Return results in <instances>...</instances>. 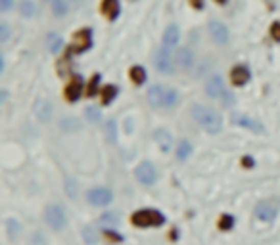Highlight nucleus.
Here are the masks:
<instances>
[{
    "label": "nucleus",
    "mask_w": 280,
    "mask_h": 245,
    "mask_svg": "<svg viewBox=\"0 0 280 245\" xmlns=\"http://www.w3.org/2000/svg\"><path fill=\"white\" fill-rule=\"evenodd\" d=\"M234 121H236L240 127H246V128H249V130H253V132H263V125L257 123V121H253V119L246 117V115H236Z\"/></svg>",
    "instance_id": "obj_17"
},
{
    "label": "nucleus",
    "mask_w": 280,
    "mask_h": 245,
    "mask_svg": "<svg viewBox=\"0 0 280 245\" xmlns=\"http://www.w3.org/2000/svg\"><path fill=\"white\" fill-rule=\"evenodd\" d=\"M90 46H92V31L90 29H81V31H77L73 35V42L69 50L77 52V54H83Z\"/></svg>",
    "instance_id": "obj_7"
},
{
    "label": "nucleus",
    "mask_w": 280,
    "mask_h": 245,
    "mask_svg": "<svg viewBox=\"0 0 280 245\" xmlns=\"http://www.w3.org/2000/svg\"><path fill=\"white\" fill-rule=\"evenodd\" d=\"M87 117H88V121H100V111L96 110V107H88L87 110Z\"/></svg>",
    "instance_id": "obj_34"
},
{
    "label": "nucleus",
    "mask_w": 280,
    "mask_h": 245,
    "mask_svg": "<svg viewBox=\"0 0 280 245\" xmlns=\"http://www.w3.org/2000/svg\"><path fill=\"white\" fill-rule=\"evenodd\" d=\"M154 65H156V69L160 73H169L175 71V65H173V58H171V52H169V46H163L160 48L156 54H154Z\"/></svg>",
    "instance_id": "obj_6"
},
{
    "label": "nucleus",
    "mask_w": 280,
    "mask_h": 245,
    "mask_svg": "<svg viewBox=\"0 0 280 245\" xmlns=\"http://www.w3.org/2000/svg\"><path fill=\"white\" fill-rule=\"evenodd\" d=\"M69 69H71V62H69V54H65V58H62L60 64H58V73L64 77V75H67Z\"/></svg>",
    "instance_id": "obj_26"
},
{
    "label": "nucleus",
    "mask_w": 280,
    "mask_h": 245,
    "mask_svg": "<svg viewBox=\"0 0 280 245\" xmlns=\"http://www.w3.org/2000/svg\"><path fill=\"white\" fill-rule=\"evenodd\" d=\"M271 37L276 42H280V21H274V23L271 25Z\"/></svg>",
    "instance_id": "obj_33"
},
{
    "label": "nucleus",
    "mask_w": 280,
    "mask_h": 245,
    "mask_svg": "<svg viewBox=\"0 0 280 245\" xmlns=\"http://www.w3.org/2000/svg\"><path fill=\"white\" fill-rule=\"evenodd\" d=\"M209 33H211L213 40L219 42V44H224V42L228 40V29H226L221 21H211V23H209Z\"/></svg>",
    "instance_id": "obj_14"
},
{
    "label": "nucleus",
    "mask_w": 280,
    "mask_h": 245,
    "mask_svg": "<svg viewBox=\"0 0 280 245\" xmlns=\"http://www.w3.org/2000/svg\"><path fill=\"white\" fill-rule=\"evenodd\" d=\"M129 75H131V80H133L135 85H142L146 80V69L142 65H135V67L129 71Z\"/></svg>",
    "instance_id": "obj_21"
},
{
    "label": "nucleus",
    "mask_w": 280,
    "mask_h": 245,
    "mask_svg": "<svg viewBox=\"0 0 280 245\" xmlns=\"http://www.w3.org/2000/svg\"><path fill=\"white\" fill-rule=\"evenodd\" d=\"M102 222H104V224H112V226H115V224L119 222V219H117V214L115 213H106V214H102Z\"/></svg>",
    "instance_id": "obj_31"
},
{
    "label": "nucleus",
    "mask_w": 280,
    "mask_h": 245,
    "mask_svg": "<svg viewBox=\"0 0 280 245\" xmlns=\"http://www.w3.org/2000/svg\"><path fill=\"white\" fill-rule=\"evenodd\" d=\"M251 79V73L246 65H234L231 71V80L232 85H236V87H244L248 80Z\"/></svg>",
    "instance_id": "obj_11"
},
{
    "label": "nucleus",
    "mask_w": 280,
    "mask_h": 245,
    "mask_svg": "<svg viewBox=\"0 0 280 245\" xmlns=\"http://www.w3.org/2000/svg\"><path fill=\"white\" fill-rule=\"evenodd\" d=\"M148 102L154 107H173L179 102V92L173 88H163L160 85H154L148 90Z\"/></svg>",
    "instance_id": "obj_2"
},
{
    "label": "nucleus",
    "mask_w": 280,
    "mask_h": 245,
    "mask_svg": "<svg viewBox=\"0 0 280 245\" xmlns=\"http://www.w3.org/2000/svg\"><path fill=\"white\" fill-rule=\"evenodd\" d=\"M154 138L158 140L161 151H169V148H171V134H169V130L160 128V130H156V132H154Z\"/></svg>",
    "instance_id": "obj_19"
},
{
    "label": "nucleus",
    "mask_w": 280,
    "mask_h": 245,
    "mask_svg": "<svg viewBox=\"0 0 280 245\" xmlns=\"http://www.w3.org/2000/svg\"><path fill=\"white\" fill-rule=\"evenodd\" d=\"M87 198L94 205H108V203H112L113 194L108 188H92V190L88 192Z\"/></svg>",
    "instance_id": "obj_10"
},
{
    "label": "nucleus",
    "mask_w": 280,
    "mask_h": 245,
    "mask_svg": "<svg viewBox=\"0 0 280 245\" xmlns=\"http://www.w3.org/2000/svg\"><path fill=\"white\" fill-rule=\"evenodd\" d=\"M6 230H8V237H10V239H16L17 232H19V224H17L14 219H8V221H6Z\"/></svg>",
    "instance_id": "obj_24"
},
{
    "label": "nucleus",
    "mask_w": 280,
    "mask_h": 245,
    "mask_svg": "<svg viewBox=\"0 0 280 245\" xmlns=\"http://www.w3.org/2000/svg\"><path fill=\"white\" fill-rule=\"evenodd\" d=\"M46 44H48V50L52 54H58L60 50H62V39L58 37V35H48V39H46Z\"/></svg>",
    "instance_id": "obj_23"
},
{
    "label": "nucleus",
    "mask_w": 280,
    "mask_h": 245,
    "mask_svg": "<svg viewBox=\"0 0 280 245\" xmlns=\"http://www.w3.org/2000/svg\"><path fill=\"white\" fill-rule=\"evenodd\" d=\"M52 8H54V14H56V16H65V14H67V4H65L64 0H54Z\"/></svg>",
    "instance_id": "obj_28"
},
{
    "label": "nucleus",
    "mask_w": 280,
    "mask_h": 245,
    "mask_svg": "<svg viewBox=\"0 0 280 245\" xmlns=\"http://www.w3.org/2000/svg\"><path fill=\"white\" fill-rule=\"evenodd\" d=\"M190 4H192L194 8H203V0H190Z\"/></svg>",
    "instance_id": "obj_38"
},
{
    "label": "nucleus",
    "mask_w": 280,
    "mask_h": 245,
    "mask_svg": "<svg viewBox=\"0 0 280 245\" xmlns=\"http://www.w3.org/2000/svg\"><path fill=\"white\" fill-rule=\"evenodd\" d=\"M192 62H194V56H192V52H190L188 48H183V50H179V52H176V64L181 65V67L188 69V67L192 65Z\"/></svg>",
    "instance_id": "obj_18"
},
{
    "label": "nucleus",
    "mask_w": 280,
    "mask_h": 245,
    "mask_svg": "<svg viewBox=\"0 0 280 245\" xmlns=\"http://www.w3.org/2000/svg\"><path fill=\"white\" fill-rule=\"evenodd\" d=\"M8 39H10L8 25H6V23H0V42H6Z\"/></svg>",
    "instance_id": "obj_35"
},
{
    "label": "nucleus",
    "mask_w": 280,
    "mask_h": 245,
    "mask_svg": "<svg viewBox=\"0 0 280 245\" xmlns=\"http://www.w3.org/2000/svg\"><path fill=\"white\" fill-rule=\"evenodd\" d=\"M192 115L201 127L206 128L208 132H211V134L219 132L221 127H223V119H221V115H219L215 110H211V107H206V105H194Z\"/></svg>",
    "instance_id": "obj_1"
},
{
    "label": "nucleus",
    "mask_w": 280,
    "mask_h": 245,
    "mask_svg": "<svg viewBox=\"0 0 280 245\" xmlns=\"http://www.w3.org/2000/svg\"><path fill=\"white\" fill-rule=\"evenodd\" d=\"M106 134L110 136V142L115 144V140H117V138H115V123H113V121H110V125H108V130H106Z\"/></svg>",
    "instance_id": "obj_36"
},
{
    "label": "nucleus",
    "mask_w": 280,
    "mask_h": 245,
    "mask_svg": "<svg viewBox=\"0 0 280 245\" xmlns=\"http://www.w3.org/2000/svg\"><path fill=\"white\" fill-rule=\"evenodd\" d=\"M44 221L52 230H62L65 226V211L58 203H50L44 209Z\"/></svg>",
    "instance_id": "obj_5"
},
{
    "label": "nucleus",
    "mask_w": 280,
    "mask_h": 245,
    "mask_svg": "<svg viewBox=\"0 0 280 245\" xmlns=\"http://www.w3.org/2000/svg\"><path fill=\"white\" fill-rule=\"evenodd\" d=\"M85 239H87V243H96L98 241V236L94 230L90 228H85Z\"/></svg>",
    "instance_id": "obj_32"
},
{
    "label": "nucleus",
    "mask_w": 280,
    "mask_h": 245,
    "mask_svg": "<svg viewBox=\"0 0 280 245\" xmlns=\"http://www.w3.org/2000/svg\"><path fill=\"white\" fill-rule=\"evenodd\" d=\"M98 85H100V75H94L92 79H90V83H88V87H87V96H96V92H98Z\"/></svg>",
    "instance_id": "obj_25"
},
{
    "label": "nucleus",
    "mask_w": 280,
    "mask_h": 245,
    "mask_svg": "<svg viewBox=\"0 0 280 245\" xmlns=\"http://www.w3.org/2000/svg\"><path fill=\"white\" fill-rule=\"evenodd\" d=\"M179 40H181V31H179V27H176L175 23H171L167 29H165V35H163V44L171 48V46H175Z\"/></svg>",
    "instance_id": "obj_16"
},
{
    "label": "nucleus",
    "mask_w": 280,
    "mask_h": 245,
    "mask_svg": "<svg viewBox=\"0 0 280 245\" xmlns=\"http://www.w3.org/2000/svg\"><path fill=\"white\" fill-rule=\"evenodd\" d=\"M106 236H108V237H112V239H115V241H121V239H123V237H121V236H115V232H108Z\"/></svg>",
    "instance_id": "obj_39"
},
{
    "label": "nucleus",
    "mask_w": 280,
    "mask_h": 245,
    "mask_svg": "<svg viewBox=\"0 0 280 245\" xmlns=\"http://www.w3.org/2000/svg\"><path fill=\"white\" fill-rule=\"evenodd\" d=\"M35 12H37V8H35L33 2H29V0H23V2H21V14H23L25 17L35 16Z\"/></svg>",
    "instance_id": "obj_27"
},
{
    "label": "nucleus",
    "mask_w": 280,
    "mask_h": 245,
    "mask_svg": "<svg viewBox=\"0 0 280 245\" xmlns=\"http://www.w3.org/2000/svg\"><path fill=\"white\" fill-rule=\"evenodd\" d=\"M131 222L135 226H140V228H152V226L158 228V226H161L165 222V216L160 211H156V209H140V211H136L133 214Z\"/></svg>",
    "instance_id": "obj_3"
},
{
    "label": "nucleus",
    "mask_w": 280,
    "mask_h": 245,
    "mask_svg": "<svg viewBox=\"0 0 280 245\" xmlns=\"http://www.w3.org/2000/svg\"><path fill=\"white\" fill-rule=\"evenodd\" d=\"M234 226V219L232 216H228V214H223L221 216V221H219V228L221 230H228Z\"/></svg>",
    "instance_id": "obj_29"
},
{
    "label": "nucleus",
    "mask_w": 280,
    "mask_h": 245,
    "mask_svg": "<svg viewBox=\"0 0 280 245\" xmlns=\"http://www.w3.org/2000/svg\"><path fill=\"white\" fill-rule=\"evenodd\" d=\"M12 4H14V0H0V10L2 12H8L12 8Z\"/></svg>",
    "instance_id": "obj_37"
},
{
    "label": "nucleus",
    "mask_w": 280,
    "mask_h": 245,
    "mask_svg": "<svg viewBox=\"0 0 280 245\" xmlns=\"http://www.w3.org/2000/svg\"><path fill=\"white\" fill-rule=\"evenodd\" d=\"M119 0H102V14H104L110 21H113V19H117V16H119Z\"/></svg>",
    "instance_id": "obj_15"
},
{
    "label": "nucleus",
    "mask_w": 280,
    "mask_h": 245,
    "mask_svg": "<svg viewBox=\"0 0 280 245\" xmlns=\"http://www.w3.org/2000/svg\"><path fill=\"white\" fill-rule=\"evenodd\" d=\"M242 163H244V165H248V167H251V165H253V161H251V159H244V161H242Z\"/></svg>",
    "instance_id": "obj_40"
},
{
    "label": "nucleus",
    "mask_w": 280,
    "mask_h": 245,
    "mask_svg": "<svg viewBox=\"0 0 280 245\" xmlns=\"http://www.w3.org/2000/svg\"><path fill=\"white\" fill-rule=\"evenodd\" d=\"M135 174L136 178H138V182H142V184H154L156 178H158L156 167L152 163H148V161H144V163H140V165L136 167Z\"/></svg>",
    "instance_id": "obj_9"
},
{
    "label": "nucleus",
    "mask_w": 280,
    "mask_h": 245,
    "mask_svg": "<svg viewBox=\"0 0 280 245\" xmlns=\"http://www.w3.org/2000/svg\"><path fill=\"white\" fill-rule=\"evenodd\" d=\"M35 115H37V119H39L40 123H48L50 117H52V105H50V102H46V100H37L35 102Z\"/></svg>",
    "instance_id": "obj_12"
},
{
    "label": "nucleus",
    "mask_w": 280,
    "mask_h": 245,
    "mask_svg": "<svg viewBox=\"0 0 280 245\" xmlns=\"http://www.w3.org/2000/svg\"><path fill=\"white\" fill-rule=\"evenodd\" d=\"M190 153H192V146H190V142L183 140V142L179 144V148H176V159H179V161H184V159L190 157Z\"/></svg>",
    "instance_id": "obj_22"
},
{
    "label": "nucleus",
    "mask_w": 280,
    "mask_h": 245,
    "mask_svg": "<svg viewBox=\"0 0 280 245\" xmlns=\"http://www.w3.org/2000/svg\"><path fill=\"white\" fill-rule=\"evenodd\" d=\"M119 92V88L115 87V85H108V87L102 88V103L108 105V103H112L115 100V96Z\"/></svg>",
    "instance_id": "obj_20"
},
{
    "label": "nucleus",
    "mask_w": 280,
    "mask_h": 245,
    "mask_svg": "<svg viewBox=\"0 0 280 245\" xmlns=\"http://www.w3.org/2000/svg\"><path fill=\"white\" fill-rule=\"evenodd\" d=\"M83 94V79L81 77H75L71 79V83L65 87V98H67V102H77Z\"/></svg>",
    "instance_id": "obj_13"
},
{
    "label": "nucleus",
    "mask_w": 280,
    "mask_h": 245,
    "mask_svg": "<svg viewBox=\"0 0 280 245\" xmlns=\"http://www.w3.org/2000/svg\"><path fill=\"white\" fill-rule=\"evenodd\" d=\"M206 92H208V96H211V98L221 100L224 105H228V103L234 102V100H232V94L226 92V87H224V83L221 77H211V79L208 80V85H206Z\"/></svg>",
    "instance_id": "obj_4"
},
{
    "label": "nucleus",
    "mask_w": 280,
    "mask_h": 245,
    "mask_svg": "<svg viewBox=\"0 0 280 245\" xmlns=\"http://www.w3.org/2000/svg\"><path fill=\"white\" fill-rule=\"evenodd\" d=\"M62 128L64 130H75V128H79V123L75 119H64L62 121Z\"/></svg>",
    "instance_id": "obj_30"
},
{
    "label": "nucleus",
    "mask_w": 280,
    "mask_h": 245,
    "mask_svg": "<svg viewBox=\"0 0 280 245\" xmlns=\"http://www.w3.org/2000/svg\"><path fill=\"white\" fill-rule=\"evenodd\" d=\"M217 4H226V0H215Z\"/></svg>",
    "instance_id": "obj_41"
},
{
    "label": "nucleus",
    "mask_w": 280,
    "mask_h": 245,
    "mask_svg": "<svg viewBox=\"0 0 280 245\" xmlns=\"http://www.w3.org/2000/svg\"><path fill=\"white\" fill-rule=\"evenodd\" d=\"M278 214V205L274 201H261L256 207V219L263 222H272Z\"/></svg>",
    "instance_id": "obj_8"
}]
</instances>
